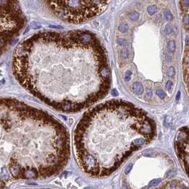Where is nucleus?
I'll list each match as a JSON object with an SVG mask.
<instances>
[{"label":"nucleus","mask_w":189,"mask_h":189,"mask_svg":"<svg viewBox=\"0 0 189 189\" xmlns=\"http://www.w3.org/2000/svg\"><path fill=\"white\" fill-rule=\"evenodd\" d=\"M14 63L21 84L63 112L88 108L110 89L105 48L88 31L38 33L19 46Z\"/></svg>","instance_id":"obj_1"},{"label":"nucleus","mask_w":189,"mask_h":189,"mask_svg":"<svg viewBox=\"0 0 189 189\" xmlns=\"http://www.w3.org/2000/svg\"><path fill=\"white\" fill-rule=\"evenodd\" d=\"M156 123L144 110L123 100H112L86 112L74 133L79 163L86 172L111 173L134 151L156 136Z\"/></svg>","instance_id":"obj_2"},{"label":"nucleus","mask_w":189,"mask_h":189,"mask_svg":"<svg viewBox=\"0 0 189 189\" xmlns=\"http://www.w3.org/2000/svg\"><path fill=\"white\" fill-rule=\"evenodd\" d=\"M63 132L55 118L28 105L14 136L0 131V189L13 180L43 177L60 154Z\"/></svg>","instance_id":"obj_3"},{"label":"nucleus","mask_w":189,"mask_h":189,"mask_svg":"<svg viewBox=\"0 0 189 189\" xmlns=\"http://www.w3.org/2000/svg\"><path fill=\"white\" fill-rule=\"evenodd\" d=\"M43 4L54 16L66 22L80 23L101 14L110 1H52Z\"/></svg>","instance_id":"obj_4"},{"label":"nucleus","mask_w":189,"mask_h":189,"mask_svg":"<svg viewBox=\"0 0 189 189\" xmlns=\"http://www.w3.org/2000/svg\"><path fill=\"white\" fill-rule=\"evenodd\" d=\"M188 147H189V129L188 127L180 130L177 135L176 148L179 157L183 161V164L187 169L188 167Z\"/></svg>","instance_id":"obj_5"},{"label":"nucleus","mask_w":189,"mask_h":189,"mask_svg":"<svg viewBox=\"0 0 189 189\" xmlns=\"http://www.w3.org/2000/svg\"><path fill=\"white\" fill-rule=\"evenodd\" d=\"M132 90L137 95L142 94L144 92L143 86L139 82H135L132 84Z\"/></svg>","instance_id":"obj_6"},{"label":"nucleus","mask_w":189,"mask_h":189,"mask_svg":"<svg viewBox=\"0 0 189 189\" xmlns=\"http://www.w3.org/2000/svg\"><path fill=\"white\" fill-rule=\"evenodd\" d=\"M127 16L131 21H136L138 20V19L140 17V14L137 11H131L127 14Z\"/></svg>","instance_id":"obj_7"},{"label":"nucleus","mask_w":189,"mask_h":189,"mask_svg":"<svg viewBox=\"0 0 189 189\" xmlns=\"http://www.w3.org/2000/svg\"><path fill=\"white\" fill-rule=\"evenodd\" d=\"M147 11H148V13H149V15L152 16V15H154V14L157 13V6H155V5L149 6V7H147Z\"/></svg>","instance_id":"obj_8"},{"label":"nucleus","mask_w":189,"mask_h":189,"mask_svg":"<svg viewBox=\"0 0 189 189\" xmlns=\"http://www.w3.org/2000/svg\"><path fill=\"white\" fill-rule=\"evenodd\" d=\"M164 16L165 18V19L167 21H171L173 19V16L172 14L171 13V11L168 9H164Z\"/></svg>","instance_id":"obj_9"},{"label":"nucleus","mask_w":189,"mask_h":189,"mask_svg":"<svg viewBox=\"0 0 189 189\" xmlns=\"http://www.w3.org/2000/svg\"><path fill=\"white\" fill-rule=\"evenodd\" d=\"M128 29H129L128 25H127V23H121V24L119 26V27H118L119 31L123 33H126V32L128 31Z\"/></svg>","instance_id":"obj_10"},{"label":"nucleus","mask_w":189,"mask_h":189,"mask_svg":"<svg viewBox=\"0 0 189 189\" xmlns=\"http://www.w3.org/2000/svg\"><path fill=\"white\" fill-rule=\"evenodd\" d=\"M120 55L123 59H127L129 57V51L127 48V47L123 48L120 51Z\"/></svg>","instance_id":"obj_11"},{"label":"nucleus","mask_w":189,"mask_h":189,"mask_svg":"<svg viewBox=\"0 0 189 189\" xmlns=\"http://www.w3.org/2000/svg\"><path fill=\"white\" fill-rule=\"evenodd\" d=\"M168 50L171 52H172V53H174L175 51V50H176V43H175V42L174 41H170L168 42Z\"/></svg>","instance_id":"obj_12"},{"label":"nucleus","mask_w":189,"mask_h":189,"mask_svg":"<svg viewBox=\"0 0 189 189\" xmlns=\"http://www.w3.org/2000/svg\"><path fill=\"white\" fill-rule=\"evenodd\" d=\"M164 33L165 34L167 35H168V34H171L172 32H173V28H172V26L171 23H167V26H165V28H164Z\"/></svg>","instance_id":"obj_13"},{"label":"nucleus","mask_w":189,"mask_h":189,"mask_svg":"<svg viewBox=\"0 0 189 189\" xmlns=\"http://www.w3.org/2000/svg\"><path fill=\"white\" fill-rule=\"evenodd\" d=\"M161 179H154V180H152L149 183V185H148V186H147V188H151V187H152V186H156V185H157L159 184L160 182H161ZM146 188V189H147Z\"/></svg>","instance_id":"obj_14"},{"label":"nucleus","mask_w":189,"mask_h":189,"mask_svg":"<svg viewBox=\"0 0 189 189\" xmlns=\"http://www.w3.org/2000/svg\"><path fill=\"white\" fill-rule=\"evenodd\" d=\"M116 42H117V43H118L119 45L123 46V48L127 47V45H128V42H127V41H126L125 39H122V38H118Z\"/></svg>","instance_id":"obj_15"},{"label":"nucleus","mask_w":189,"mask_h":189,"mask_svg":"<svg viewBox=\"0 0 189 189\" xmlns=\"http://www.w3.org/2000/svg\"><path fill=\"white\" fill-rule=\"evenodd\" d=\"M176 74L175 72V69L174 68V67H170L167 70V75L170 77H173Z\"/></svg>","instance_id":"obj_16"},{"label":"nucleus","mask_w":189,"mask_h":189,"mask_svg":"<svg viewBox=\"0 0 189 189\" xmlns=\"http://www.w3.org/2000/svg\"><path fill=\"white\" fill-rule=\"evenodd\" d=\"M156 93H157L158 96H159L160 98H161V99L165 98L166 96H167V94H166L164 91H162V90H157Z\"/></svg>","instance_id":"obj_17"},{"label":"nucleus","mask_w":189,"mask_h":189,"mask_svg":"<svg viewBox=\"0 0 189 189\" xmlns=\"http://www.w3.org/2000/svg\"><path fill=\"white\" fill-rule=\"evenodd\" d=\"M132 74H133V72L130 70H127L126 72V74H125V76H124V78H125V79H126V81H130V80Z\"/></svg>","instance_id":"obj_18"},{"label":"nucleus","mask_w":189,"mask_h":189,"mask_svg":"<svg viewBox=\"0 0 189 189\" xmlns=\"http://www.w3.org/2000/svg\"><path fill=\"white\" fill-rule=\"evenodd\" d=\"M133 168V164H128L127 166V167L125 169V174H129V172L131 171V169Z\"/></svg>","instance_id":"obj_19"},{"label":"nucleus","mask_w":189,"mask_h":189,"mask_svg":"<svg viewBox=\"0 0 189 189\" xmlns=\"http://www.w3.org/2000/svg\"><path fill=\"white\" fill-rule=\"evenodd\" d=\"M172 86H173V83H172V82H171V81H168V82H167V84H166V88H167V89L168 91H170V90L171 89Z\"/></svg>","instance_id":"obj_20"},{"label":"nucleus","mask_w":189,"mask_h":189,"mask_svg":"<svg viewBox=\"0 0 189 189\" xmlns=\"http://www.w3.org/2000/svg\"><path fill=\"white\" fill-rule=\"evenodd\" d=\"M183 23L186 24V25H189V15L186 14L184 17H183Z\"/></svg>","instance_id":"obj_21"},{"label":"nucleus","mask_w":189,"mask_h":189,"mask_svg":"<svg viewBox=\"0 0 189 189\" xmlns=\"http://www.w3.org/2000/svg\"><path fill=\"white\" fill-rule=\"evenodd\" d=\"M111 94L113 95V96H118V91L116 90V89H113V91H112V92H111Z\"/></svg>","instance_id":"obj_22"},{"label":"nucleus","mask_w":189,"mask_h":189,"mask_svg":"<svg viewBox=\"0 0 189 189\" xmlns=\"http://www.w3.org/2000/svg\"><path fill=\"white\" fill-rule=\"evenodd\" d=\"M180 94H181V93H180V91H179L178 93H177V95H176V100L178 101L179 99V98H180Z\"/></svg>","instance_id":"obj_23"},{"label":"nucleus","mask_w":189,"mask_h":189,"mask_svg":"<svg viewBox=\"0 0 189 189\" xmlns=\"http://www.w3.org/2000/svg\"></svg>","instance_id":"obj_24"}]
</instances>
